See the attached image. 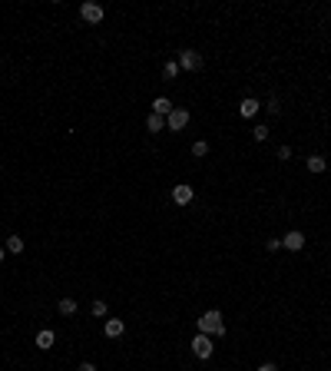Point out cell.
I'll use <instances>...</instances> for the list:
<instances>
[{
	"label": "cell",
	"mask_w": 331,
	"mask_h": 371,
	"mask_svg": "<svg viewBox=\"0 0 331 371\" xmlns=\"http://www.w3.org/2000/svg\"><path fill=\"white\" fill-rule=\"evenodd\" d=\"M308 169H312V172H325L328 169V159L315 152V156H308Z\"/></svg>",
	"instance_id": "13"
},
{
	"label": "cell",
	"mask_w": 331,
	"mask_h": 371,
	"mask_svg": "<svg viewBox=\"0 0 331 371\" xmlns=\"http://www.w3.org/2000/svg\"><path fill=\"white\" fill-rule=\"evenodd\" d=\"M258 371H278V368H275V365H262Z\"/></svg>",
	"instance_id": "23"
},
{
	"label": "cell",
	"mask_w": 331,
	"mask_h": 371,
	"mask_svg": "<svg viewBox=\"0 0 331 371\" xmlns=\"http://www.w3.org/2000/svg\"><path fill=\"white\" fill-rule=\"evenodd\" d=\"M258 110H262V103H258L255 96H245V100L238 103V116H242V120H252V116H258Z\"/></svg>",
	"instance_id": "6"
},
{
	"label": "cell",
	"mask_w": 331,
	"mask_h": 371,
	"mask_svg": "<svg viewBox=\"0 0 331 371\" xmlns=\"http://www.w3.org/2000/svg\"><path fill=\"white\" fill-rule=\"evenodd\" d=\"M152 113L156 116H169L172 113V103H169L166 96H159V100H152Z\"/></svg>",
	"instance_id": "12"
},
{
	"label": "cell",
	"mask_w": 331,
	"mask_h": 371,
	"mask_svg": "<svg viewBox=\"0 0 331 371\" xmlns=\"http://www.w3.org/2000/svg\"><path fill=\"white\" fill-rule=\"evenodd\" d=\"M281 249H288V252H301V249H305V235H301L298 229L285 232V235H281Z\"/></svg>",
	"instance_id": "5"
},
{
	"label": "cell",
	"mask_w": 331,
	"mask_h": 371,
	"mask_svg": "<svg viewBox=\"0 0 331 371\" xmlns=\"http://www.w3.org/2000/svg\"><path fill=\"white\" fill-rule=\"evenodd\" d=\"M103 332H106V338H119V335L126 332V321H123V318H106Z\"/></svg>",
	"instance_id": "8"
},
{
	"label": "cell",
	"mask_w": 331,
	"mask_h": 371,
	"mask_svg": "<svg viewBox=\"0 0 331 371\" xmlns=\"http://www.w3.org/2000/svg\"><path fill=\"white\" fill-rule=\"evenodd\" d=\"M4 255H7V249H4V246H0V262H4Z\"/></svg>",
	"instance_id": "24"
},
{
	"label": "cell",
	"mask_w": 331,
	"mask_h": 371,
	"mask_svg": "<svg viewBox=\"0 0 331 371\" xmlns=\"http://www.w3.org/2000/svg\"><path fill=\"white\" fill-rule=\"evenodd\" d=\"M206 152H209V143L195 139V143H192V156H206Z\"/></svg>",
	"instance_id": "18"
},
{
	"label": "cell",
	"mask_w": 331,
	"mask_h": 371,
	"mask_svg": "<svg viewBox=\"0 0 331 371\" xmlns=\"http://www.w3.org/2000/svg\"><path fill=\"white\" fill-rule=\"evenodd\" d=\"M199 67H202V53H195V50L179 53V70H199Z\"/></svg>",
	"instance_id": "7"
},
{
	"label": "cell",
	"mask_w": 331,
	"mask_h": 371,
	"mask_svg": "<svg viewBox=\"0 0 331 371\" xmlns=\"http://www.w3.org/2000/svg\"><path fill=\"white\" fill-rule=\"evenodd\" d=\"M265 249H269V252H278L281 249V239H269V242H265Z\"/></svg>",
	"instance_id": "20"
},
{
	"label": "cell",
	"mask_w": 331,
	"mask_h": 371,
	"mask_svg": "<svg viewBox=\"0 0 331 371\" xmlns=\"http://www.w3.org/2000/svg\"><path fill=\"white\" fill-rule=\"evenodd\" d=\"M56 309H60V315H73L76 312V298H60Z\"/></svg>",
	"instance_id": "16"
},
{
	"label": "cell",
	"mask_w": 331,
	"mask_h": 371,
	"mask_svg": "<svg viewBox=\"0 0 331 371\" xmlns=\"http://www.w3.org/2000/svg\"><path fill=\"white\" fill-rule=\"evenodd\" d=\"M252 136H255V143H265V139H269V126H255Z\"/></svg>",
	"instance_id": "17"
},
{
	"label": "cell",
	"mask_w": 331,
	"mask_h": 371,
	"mask_svg": "<svg viewBox=\"0 0 331 371\" xmlns=\"http://www.w3.org/2000/svg\"><path fill=\"white\" fill-rule=\"evenodd\" d=\"M53 341H56V335L50 332V328H43V332L37 335V348H40V352H50V348H53Z\"/></svg>",
	"instance_id": "10"
},
{
	"label": "cell",
	"mask_w": 331,
	"mask_h": 371,
	"mask_svg": "<svg viewBox=\"0 0 331 371\" xmlns=\"http://www.w3.org/2000/svg\"><path fill=\"white\" fill-rule=\"evenodd\" d=\"M76 371H96V365H90V361H83V365L76 368Z\"/></svg>",
	"instance_id": "22"
},
{
	"label": "cell",
	"mask_w": 331,
	"mask_h": 371,
	"mask_svg": "<svg viewBox=\"0 0 331 371\" xmlns=\"http://www.w3.org/2000/svg\"><path fill=\"white\" fill-rule=\"evenodd\" d=\"M7 252H10V255H20V252H24V239H20V235H10V239H7Z\"/></svg>",
	"instance_id": "14"
},
{
	"label": "cell",
	"mask_w": 331,
	"mask_h": 371,
	"mask_svg": "<svg viewBox=\"0 0 331 371\" xmlns=\"http://www.w3.org/2000/svg\"><path fill=\"white\" fill-rule=\"evenodd\" d=\"M163 76H166V80H172V76H179V60H166V67H163Z\"/></svg>",
	"instance_id": "15"
},
{
	"label": "cell",
	"mask_w": 331,
	"mask_h": 371,
	"mask_svg": "<svg viewBox=\"0 0 331 371\" xmlns=\"http://www.w3.org/2000/svg\"><path fill=\"white\" fill-rule=\"evenodd\" d=\"M212 352H215L212 338L199 332V335H195V338H192V355H195V358H202V361H206V358H212Z\"/></svg>",
	"instance_id": "2"
},
{
	"label": "cell",
	"mask_w": 331,
	"mask_h": 371,
	"mask_svg": "<svg viewBox=\"0 0 331 371\" xmlns=\"http://www.w3.org/2000/svg\"><path fill=\"white\" fill-rule=\"evenodd\" d=\"M172 199L179 202V206H189V202H192V186H175L172 189Z\"/></svg>",
	"instance_id": "9"
},
{
	"label": "cell",
	"mask_w": 331,
	"mask_h": 371,
	"mask_svg": "<svg viewBox=\"0 0 331 371\" xmlns=\"http://www.w3.org/2000/svg\"><path fill=\"white\" fill-rule=\"evenodd\" d=\"M186 126H189V110H179V106H172V113L166 116V129L179 133V129H186Z\"/></svg>",
	"instance_id": "3"
},
{
	"label": "cell",
	"mask_w": 331,
	"mask_h": 371,
	"mask_svg": "<svg viewBox=\"0 0 331 371\" xmlns=\"http://www.w3.org/2000/svg\"><path fill=\"white\" fill-rule=\"evenodd\" d=\"M278 159H292V149H288V146H278Z\"/></svg>",
	"instance_id": "21"
},
{
	"label": "cell",
	"mask_w": 331,
	"mask_h": 371,
	"mask_svg": "<svg viewBox=\"0 0 331 371\" xmlns=\"http://www.w3.org/2000/svg\"><path fill=\"white\" fill-rule=\"evenodd\" d=\"M80 17L86 20V24H100L103 20V7L96 4V0H86V4L80 7Z\"/></svg>",
	"instance_id": "4"
},
{
	"label": "cell",
	"mask_w": 331,
	"mask_h": 371,
	"mask_svg": "<svg viewBox=\"0 0 331 371\" xmlns=\"http://www.w3.org/2000/svg\"><path fill=\"white\" fill-rule=\"evenodd\" d=\"M90 312H93L96 318H103V315H106V302H93V305H90Z\"/></svg>",
	"instance_id": "19"
},
{
	"label": "cell",
	"mask_w": 331,
	"mask_h": 371,
	"mask_svg": "<svg viewBox=\"0 0 331 371\" xmlns=\"http://www.w3.org/2000/svg\"><path fill=\"white\" fill-rule=\"evenodd\" d=\"M146 129H149V133H163L166 129V116L149 113V116H146Z\"/></svg>",
	"instance_id": "11"
},
{
	"label": "cell",
	"mask_w": 331,
	"mask_h": 371,
	"mask_svg": "<svg viewBox=\"0 0 331 371\" xmlns=\"http://www.w3.org/2000/svg\"><path fill=\"white\" fill-rule=\"evenodd\" d=\"M199 332L209 335V338H225V321H222V312H206L199 318Z\"/></svg>",
	"instance_id": "1"
}]
</instances>
